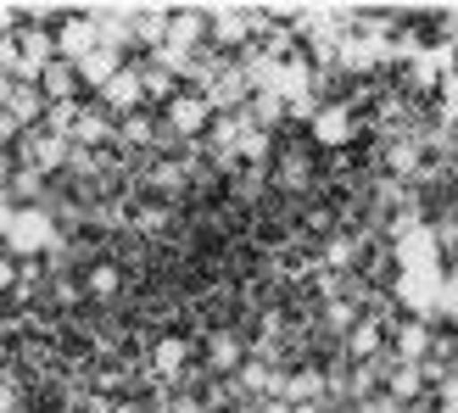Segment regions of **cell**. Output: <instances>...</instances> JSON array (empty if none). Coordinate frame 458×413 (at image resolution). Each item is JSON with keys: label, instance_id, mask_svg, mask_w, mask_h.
<instances>
[{"label": "cell", "instance_id": "cell-1", "mask_svg": "<svg viewBox=\"0 0 458 413\" xmlns=\"http://www.w3.org/2000/svg\"><path fill=\"white\" fill-rule=\"evenodd\" d=\"M6 246L17 257H29V251H56V223L45 206H17L12 213V229H6Z\"/></svg>", "mask_w": 458, "mask_h": 413}, {"label": "cell", "instance_id": "cell-2", "mask_svg": "<svg viewBox=\"0 0 458 413\" xmlns=\"http://www.w3.org/2000/svg\"><path fill=\"white\" fill-rule=\"evenodd\" d=\"M397 302L414 313V318H437V302H442V268L397 274Z\"/></svg>", "mask_w": 458, "mask_h": 413}, {"label": "cell", "instance_id": "cell-3", "mask_svg": "<svg viewBox=\"0 0 458 413\" xmlns=\"http://www.w3.org/2000/svg\"><path fill=\"white\" fill-rule=\"evenodd\" d=\"M442 235L437 229H425V223H414V229H403L397 235V268L403 274H414V268H442Z\"/></svg>", "mask_w": 458, "mask_h": 413}, {"label": "cell", "instance_id": "cell-4", "mask_svg": "<svg viewBox=\"0 0 458 413\" xmlns=\"http://www.w3.org/2000/svg\"><path fill=\"white\" fill-rule=\"evenodd\" d=\"M51 39H56V51H62V62H67V67H73V62H84V56L101 45V39H96V22H89V17H67L62 29L51 34Z\"/></svg>", "mask_w": 458, "mask_h": 413}, {"label": "cell", "instance_id": "cell-5", "mask_svg": "<svg viewBox=\"0 0 458 413\" xmlns=\"http://www.w3.org/2000/svg\"><path fill=\"white\" fill-rule=\"evenodd\" d=\"M308 129H313L318 146H347V140H352V112H347V106H313Z\"/></svg>", "mask_w": 458, "mask_h": 413}, {"label": "cell", "instance_id": "cell-6", "mask_svg": "<svg viewBox=\"0 0 458 413\" xmlns=\"http://www.w3.org/2000/svg\"><path fill=\"white\" fill-rule=\"evenodd\" d=\"M208 118H213V106L201 96H168V129L174 134H201Z\"/></svg>", "mask_w": 458, "mask_h": 413}, {"label": "cell", "instance_id": "cell-7", "mask_svg": "<svg viewBox=\"0 0 458 413\" xmlns=\"http://www.w3.org/2000/svg\"><path fill=\"white\" fill-rule=\"evenodd\" d=\"M118 67H123V62H118V51H106V45H96V51H89L84 62H73V79H79V84H89V89H106Z\"/></svg>", "mask_w": 458, "mask_h": 413}, {"label": "cell", "instance_id": "cell-8", "mask_svg": "<svg viewBox=\"0 0 458 413\" xmlns=\"http://www.w3.org/2000/svg\"><path fill=\"white\" fill-rule=\"evenodd\" d=\"M140 96H146V89H140V73H129V67H118V73H112V84L101 89V101H106L112 112H134V106H140Z\"/></svg>", "mask_w": 458, "mask_h": 413}, {"label": "cell", "instance_id": "cell-9", "mask_svg": "<svg viewBox=\"0 0 458 413\" xmlns=\"http://www.w3.org/2000/svg\"><path fill=\"white\" fill-rule=\"evenodd\" d=\"M430 347H437V341H430L425 318H408V324L397 330V363H420V358H430Z\"/></svg>", "mask_w": 458, "mask_h": 413}, {"label": "cell", "instance_id": "cell-10", "mask_svg": "<svg viewBox=\"0 0 458 413\" xmlns=\"http://www.w3.org/2000/svg\"><path fill=\"white\" fill-rule=\"evenodd\" d=\"M34 84H39V96H51L56 106H62V101H73V89H79V79H73V67H67V62H51Z\"/></svg>", "mask_w": 458, "mask_h": 413}, {"label": "cell", "instance_id": "cell-11", "mask_svg": "<svg viewBox=\"0 0 458 413\" xmlns=\"http://www.w3.org/2000/svg\"><path fill=\"white\" fill-rule=\"evenodd\" d=\"M420 380H425V375H420V363H397V369H392V380H386V397H392L397 408H403V402H414V397L425 392Z\"/></svg>", "mask_w": 458, "mask_h": 413}, {"label": "cell", "instance_id": "cell-12", "mask_svg": "<svg viewBox=\"0 0 458 413\" xmlns=\"http://www.w3.org/2000/svg\"><path fill=\"white\" fill-rule=\"evenodd\" d=\"M318 392H325V380H318L313 369H302V375H291V380H280V397L296 408V402H318Z\"/></svg>", "mask_w": 458, "mask_h": 413}, {"label": "cell", "instance_id": "cell-13", "mask_svg": "<svg viewBox=\"0 0 458 413\" xmlns=\"http://www.w3.org/2000/svg\"><path fill=\"white\" fill-rule=\"evenodd\" d=\"M62 156H67V146L56 140V134H39V140L29 146V163H34V168H56Z\"/></svg>", "mask_w": 458, "mask_h": 413}, {"label": "cell", "instance_id": "cell-14", "mask_svg": "<svg viewBox=\"0 0 458 413\" xmlns=\"http://www.w3.org/2000/svg\"><path fill=\"white\" fill-rule=\"evenodd\" d=\"M213 34L224 45H241L246 39V12H213Z\"/></svg>", "mask_w": 458, "mask_h": 413}, {"label": "cell", "instance_id": "cell-15", "mask_svg": "<svg viewBox=\"0 0 458 413\" xmlns=\"http://www.w3.org/2000/svg\"><path fill=\"white\" fill-rule=\"evenodd\" d=\"M347 352H352V358H375V352H380V324H358V330L347 335Z\"/></svg>", "mask_w": 458, "mask_h": 413}, {"label": "cell", "instance_id": "cell-16", "mask_svg": "<svg viewBox=\"0 0 458 413\" xmlns=\"http://www.w3.org/2000/svg\"><path fill=\"white\" fill-rule=\"evenodd\" d=\"M241 380H246V392H258V397H280V375L274 369H258V363H251V369H241Z\"/></svg>", "mask_w": 458, "mask_h": 413}, {"label": "cell", "instance_id": "cell-17", "mask_svg": "<svg viewBox=\"0 0 458 413\" xmlns=\"http://www.w3.org/2000/svg\"><path fill=\"white\" fill-rule=\"evenodd\" d=\"M235 363H241L235 335H218V341H213V369H235Z\"/></svg>", "mask_w": 458, "mask_h": 413}, {"label": "cell", "instance_id": "cell-18", "mask_svg": "<svg viewBox=\"0 0 458 413\" xmlns=\"http://www.w3.org/2000/svg\"><path fill=\"white\" fill-rule=\"evenodd\" d=\"M73 134H79L84 146H89V140H106V118H96V112H84V118L73 123Z\"/></svg>", "mask_w": 458, "mask_h": 413}, {"label": "cell", "instance_id": "cell-19", "mask_svg": "<svg viewBox=\"0 0 458 413\" xmlns=\"http://www.w3.org/2000/svg\"><path fill=\"white\" fill-rule=\"evenodd\" d=\"M179 363H185V341H163V347H157V369H179Z\"/></svg>", "mask_w": 458, "mask_h": 413}, {"label": "cell", "instance_id": "cell-20", "mask_svg": "<svg viewBox=\"0 0 458 413\" xmlns=\"http://www.w3.org/2000/svg\"><path fill=\"white\" fill-rule=\"evenodd\" d=\"M280 96H258V101H251V123H274V118H280Z\"/></svg>", "mask_w": 458, "mask_h": 413}, {"label": "cell", "instance_id": "cell-21", "mask_svg": "<svg viewBox=\"0 0 458 413\" xmlns=\"http://www.w3.org/2000/svg\"><path fill=\"white\" fill-rule=\"evenodd\" d=\"M89 291H96V296H112V291H118V268H96V274H89Z\"/></svg>", "mask_w": 458, "mask_h": 413}, {"label": "cell", "instance_id": "cell-22", "mask_svg": "<svg viewBox=\"0 0 458 413\" xmlns=\"http://www.w3.org/2000/svg\"><path fill=\"white\" fill-rule=\"evenodd\" d=\"M123 140H151V123L146 118H129L123 123Z\"/></svg>", "mask_w": 458, "mask_h": 413}, {"label": "cell", "instance_id": "cell-23", "mask_svg": "<svg viewBox=\"0 0 458 413\" xmlns=\"http://www.w3.org/2000/svg\"><path fill=\"white\" fill-rule=\"evenodd\" d=\"M363 413H403L392 397H375V402H363Z\"/></svg>", "mask_w": 458, "mask_h": 413}, {"label": "cell", "instance_id": "cell-24", "mask_svg": "<svg viewBox=\"0 0 458 413\" xmlns=\"http://www.w3.org/2000/svg\"><path fill=\"white\" fill-rule=\"evenodd\" d=\"M330 263H335V268H341V263H352V246H347V240H335V246H330Z\"/></svg>", "mask_w": 458, "mask_h": 413}, {"label": "cell", "instance_id": "cell-25", "mask_svg": "<svg viewBox=\"0 0 458 413\" xmlns=\"http://www.w3.org/2000/svg\"><path fill=\"white\" fill-rule=\"evenodd\" d=\"M17 408V397H12V385H0V413H12Z\"/></svg>", "mask_w": 458, "mask_h": 413}, {"label": "cell", "instance_id": "cell-26", "mask_svg": "<svg viewBox=\"0 0 458 413\" xmlns=\"http://www.w3.org/2000/svg\"><path fill=\"white\" fill-rule=\"evenodd\" d=\"M291 413H325V408H318V402H296Z\"/></svg>", "mask_w": 458, "mask_h": 413}, {"label": "cell", "instance_id": "cell-27", "mask_svg": "<svg viewBox=\"0 0 458 413\" xmlns=\"http://www.w3.org/2000/svg\"><path fill=\"white\" fill-rule=\"evenodd\" d=\"M12 129H17V123L6 118V112H0V140H6V134H12Z\"/></svg>", "mask_w": 458, "mask_h": 413}, {"label": "cell", "instance_id": "cell-28", "mask_svg": "<svg viewBox=\"0 0 458 413\" xmlns=\"http://www.w3.org/2000/svg\"><path fill=\"white\" fill-rule=\"evenodd\" d=\"M12 285V263H0V291H6Z\"/></svg>", "mask_w": 458, "mask_h": 413}, {"label": "cell", "instance_id": "cell-29", "mask_svg": "<svg viewBox=\"0 0 458 413\" xmlns=\"http://www.w3.org/2000/svg\"><path fill=\"white\" fill-rule=\"evenodd\" d=\"M263 413H291V402H268V408H263Z\"/></svg>", "mask_w": 458, "mask_h": 413}, {"label": "cell", "instance_id": "cell-30", "mask_svg": "<svg viewBox=\"0 0 458 413\" xmlns=\"http://www.w3.org/2000/svg\"><path fill=\"white\" fill-rule=\"evenodd\" d=\"M447 318H453V330H458V308H453V313H447Z\"/></svg>", "mask_w": 458, "mask_h": 413}, {"label": "cell", "instance_id": "cell-31", "mask_svg": "<svg viewBox=\"0 0 458 413\" xmlns=\"http://www.w3.org/2000/svg\"><path fill=\"white\" fill-rule=\"evenodd\" d=\"M453 358H458V352H453ZM453 375H458V369H453Z\"/></svg>", "mask_w": 458, "mask_h": 413}]
</instances>
